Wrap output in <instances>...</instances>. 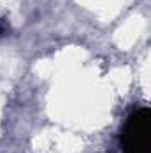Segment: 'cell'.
<instances>
[{
    "instance_id": "6da1fadb",
    "label": "cell",
    "mask_w": 151,
    "mask_h": 153,
    "mask_svg": "<svg viewBox=\"0 0 151 153\" xmlns=\"http://www.w3.org/2000/svg\"><path fill=\"white\" fill-rule=\"evenodd\" d=\"M151 146V112L141 107L128 116L121 132L123 153H150Z\"/></svg>"
},
{
    "instance_id": "7a4b0ae2",
    "label": "cell",
    "mask_w": 151,
    "mask_h": 153,
    "mask_svg": "<svg viewBox=\"0 0 151 153\" xmlns=\"http://www.w3.org/2000/svg\"><path fill=\"white\" fill-rule=\"evenodd\" d=\"M9 30H11V27H9L4 20H0V36H5Z\"/></svg>"
}]
</instances>
